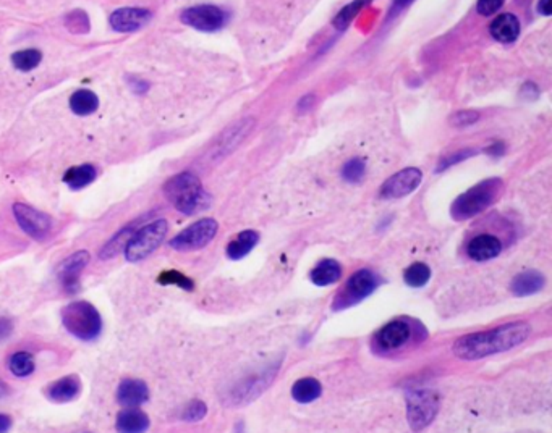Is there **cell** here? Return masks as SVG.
I'll use <instances>...</instances> for the list:
<instances>
[{"instance_id":"8fae6325","label":"cell","mask_w":552,"mask_h":433,"mask_svg":"<svg viewBox=\"0 0 552 433\" xmlns=\"http://www.w3.org/2000/svg\"><path fill=\"white\" fill-rule=\"evenodd\" d=\"M13 215L26 235L36 241H44L52 231V219L41 210L28 204L17 202L13 205Z\"/></svg>"},{"instance_id":"1f68e13d","label":"cell","mask_w":552,"mask_h":433,"mask_svg":"<svg viewBox=\"0 0 552 433\" xmlns=\"http://www.w3.org/2000/svg\"><path fill=\"white\" fill-rule=\"evenodd\" d=\"M65 26L73 34H86L89 33V28H91L85 10H73V12L68 13L65 18Z\"/></svg>"},{"instance_id":"4fadbf2b","label":"cell","mask_w":552,"mask_h":433,"mask_svg":"<svg viewBox=\"0 0 552 433\" xmlns=\"http://www.w3.org/2000/svg\"><path fill=\"white\" fill-rule=\"evenodd\" d=\"M423 173L417 167L403 168L396 175H392L381 186V198L384 199H400L412 194L422 184Z\"/></svg>"},{"instance_id":"ba28073f","label":"cell","mask_w":552,"mask_h":433,"mask_svg":"<svg viewBox=\"0 0 552 433\" xmlns=\"http://www.w3.org/2000/svg\"><path fill=\"white\" fill-rule=\"evenodd\" d=\"M439 394L433 390H412L407 394V420L413 432H422L436 419L439 411Z\"/></svg>"},{"instance_id":"52a82bcc","label":"cell","mask_w":552,"mask_h":433,"mask_svg":"<svg viewBox=\"0 0 552 433\" xmlns=\"http://www.w3.org/2000/svg\"><path fill=\"white\" fill-rule=\"evenodd\" d=\"M167 230H169V225L164 219H157L141 226L135 231V235L131 236L127 247H125V256L130 262L143 261L161 246L167 235Z\"/></svg>"},{"instance_id":"9c48e42d","label":"cell","mask_w":552,"mask_h":433,"mask_svg":"<svg viewBox=\"0 0 552 433\" xmlns=\"http://www.w3.org/2000/svg\"><path fill=\"white\" fill-rule=\"evenodd\" d=\"M278 366H281V362H276L274 366L266 367L264 371H261L260 373L250 375V377H246L241 380V382L234 385L227 396H225L227 404L240 406L256 399L266 388H269V385L272 383V380H274L278 371Z\"/></svg>"},{"instance_id":"7a4b0ae2","label":"cell","mask_w":552,"mask_h":433,"mask_svg":"<svg viewBox=\"0 0 552 433\" xmlns=\"http://www.w3.org/2000/svg\"><path fill=\"white\" fill-rule=\"evenodd\" d=\"M426 338L424 327L418 320L396 319L384 325L372 336L371 348L376 355L391 356L403 350L407 345H417Z\"/></svg>"},{"instance_id":"30bf717a","label":"cell","mask_w":552,"mask_h":433,"mask_svg":"<svg viewBox=\"0 0 552 433\" xmlns=\"http://www.w3.org/2000/svg\"><path fill=\"white\" fill-rule=\"evenodd\" d=\"M217 230L219 224L214 219H201L180 231L177 236H173L169 245L173 249L180 252L198 251L214 240L215 235H217Z\"/></svg>"},{"instance_id":"d4e9b609","label":"cell","mask_w":552,"mask_h":433,"mask_svg":"<svg viewBox=\"0 0 552 433\" xmlns=\"http://www.w3.org/2000/svg\"><path fill=\"white\" fill-rule=\"evenodd\" d=\"M97 107H99V99L96 94L89 91V89H78V91L70 97V109L76 115H81V117L94 114L97 110Z\"/></svg>"},{"instance_id":"ac0fdd59","label":"cell","mask_w":552,"mask_h":433,"mask_svg":"<svg viewBox=\"0 0 552 433\" xmlns=\"http://www.w3.org/2000/svg\"><path fill=\"white\" fill-rule=\"evenodd\" d=\"M491 36L502 44H512L520 36V21L512 13H504L489 26Z\"/></svg>"},{"instance_id":"74e56055","label":"cell","mask_w":552,"mask_h":433,"mask_svg":"<svg viewBox=\"0 0 552 433\" xmlns=\"http://www.w3.org/2000/svg\"><path fill=\"white\" fill-rule=\"evenodd\" d=\"M478 118H480V114L476 112H459L452 117V125L462 126V128H464V126H470L475 123Z\"/></svg>"},{"instance_id":"8992f818","label":"cell","mask_w":552,"mask_h":433,"mask_svg":"<svg viewBox=\"0 0 552 433\" xmlns=\"http://www.w3.org/2000/svg\"><path fill=\"white\" fill-rule=\"evenodd\" d=\"M381 278L377 277L376 272H372L371 268H361V270L355 272L346 283L344 284V288L340 289L335 296L332 309L334 310H342V309H349L351 305L361 303L363 299H366L368 296L376 291V288L379 287Z\"/></svg>"},{"instance_id":"83f0119b","label":"cell","mask_w":552,"mask_h":433,"mask_svg":"<svg viewBox=\"0 0 552 433\" xmlns=\"http://www.w3.org/2000/svg\"><path fill=\"white\" fill-rule=\"evenodd\" d=\"M34 367H36L34 357L26 351L15 352L8 361V369L15 377H22V378L28 377V375L34 372Z\"/></svg>"},{"instance_id":"f546056e","label":"cell","mask_w":552,"mask_h":433,"mask_svg":"<svg viewBox=\"0 0 552 433\" xmlns=\"http://www.w3.org/2000/svg\"><path fill=\"white\" fill-rule=\"evenodd\" d=\"M43 60V54L38 49H25L18 50L12 55L13 67L18 68L20 71H31L39 65Z\"/></svg>"},{"instance_id":"7bdbcfd3","label":"cell","mask_w":552,"mask_h":433,"mask_svg":"<svg viewBox=\"0 0 552 433\" xmlns=\"http://www.w3.org/2000/svg\"><path fill=\"white\" fill-rule=\"evenodd\" d=\"M146 86H148V84H146L144 81H141V79H136V78H133L131 79V88L135 89V91H146Z\"/></svg>"},{"instance_id":"60d3db41","label":"cell","mask_w":552,"mask_h":433,"mask_svg":"<svg viewBox=\"0 0 552 433\" xmlns=\"http://www.w3.org/2000/svg\"><path fill=\"white\" fill-rule=\"evenodd\" d=\"M551 10H552V7H551V0H539V4H538V12H539L541 15H546V17H549V15H551Z\"/></svg>"},{"instance_id":"5bb4252c","label":"cell","mask_w":552,"mask_h":433,"mask_svg":"<svg viewBox=\"0 0 552 433\" xmlns=\"http://www.w3.org/2000/svg\"><path fill=\"white\" fill-rule=\"evenodd\" d=\"M152 18V13L148 8L140 7H127L119 8L110 15V26L117 33H131L143 28L144 25H148Z\"/></svg>"},{"instance_id":"4dcf8cb0","label":"cell","mask_w":552,"mask_h":433,"mask_svg":"<svg viewBox=\"0 0 552 433\" xmlns=\"http://www.w3.org/2000/svg\"><path fill=\"white\" fill-rule=\"evenodd\" d=\"M366 2L368 0H354V2L342 8L340 12L337 13V17H335V20H334L335 28L340 29V31L345 29L346 26H349L351 21L355 20L356 15L361 12V8L365 7Z\"/></svg>"},{"instance_id":"f6af8a7d","label":"cell","mask_w":552,"mask_h":433,"mask_svg":"<svg viewBox=\"0 0 552 433\" xmlns=\"http://www.w3.org/2000/svg\"><path fill=\"white\" fill-rule=\"evenodd\" d=\"M234 433H246V432H245V425H243V422H238V424L235 425Z\"/></svg>"},{"instance_id":"8d00e7d4","label":"cell","mask_w":552,"mask_h":433,"mask_svg":"<svg viewBox=\"0 0 552 433\" xmlns=\"http://www.w3.org/2000/svg\"><path fill=\"white\" fill-rule=\"evenodd\" d=\"M471 156H473V151H457V152H454V154H452V156L445 157V158H443V160H440L439 167H438V172H444L445 168L452 167V165H454V163H457V162L465 160V158L471 157Z\"/></svg>"},{"instance_id":"f35d334b","label":"cell","mask_w":552,"mask_h":433,"mask_svg":"<svg viewBox=\"0 0 552 433\" xmlns=\"http://www.w3.org/2000/svg\"><path fill=\"white\" fill-rule=\"evenodd\" d=\"M522 92L525 94V96H527L528 99H531V100H534L536 97H538V94H539V91H538V88L534 86V84H531V83H528V84H525L523 86V89H522Z\"/></svg>"},{"instance_id":"7c38bea8","label":"cell","mask_w":552,"mask_h":433,"mask_svg":"<svg viewBox=\"0 0 552 433\" xmlns=\"http://www.w3.org/2000/svg\"><path fill=\"white\" fill-rule=\"evenodd\" d=\"M180 20L194 29L213 33L222 28L227 21V15L222 8L214 7V5H196V7L183 10Z\"/></svg>"},{"instance_id":"3957f363","label":"cell","mask_w":552,"mask_h":433,"mask_svg":"<svg viewBox=\"0 0 552 433\" xmlns=\"http://www.w3.org/2000/svg\"><path fill=\"white\" fill-rule=\"evenodd\" d=\"M164 193L178 212L194 215L209 207L211 198L204 191L201 181L193 173H178L166 183Z\"/></svg>"},{"instance_id":"ab89813d","label":"cell","mask_w":552,"mask_h":433,"mask_svg":"<svg viewBox=\"0 0 552 433\" xmlns=\"http://www.w3.org/2000/svg\"><path fill=\"white\" fill-rule=\"evenodd\" d=\"M10 429H12V417L0 414V433H7Z\"/></svg>"},{"instance_id":"ee69618b","label":"cell","mask_w":552,"mask_h":433,"mask_svg":"<svg viewBox=\"0 0 552 433\" xmlns=\"http://www.w3.org/2000/svg\"><path fill=\"white\" fill-rule=\"evenodd\" d=\"M412 2H413V0H396V10L397 8L400 10L403 7H407V5H410Z\"/></svg>"},{"instance_id":"ffe728a7","label":"cell","mask_w":552,"mask_h":433,"mask_svg":"<svg viewBox=\"0 0 552 433\" xmlns=\"http://www.w3.org/2000/svg\"><path fill=\"white\" fill-rule=\"evenodd\" d=\"M46 393L54 403H70L81 393V382L75 375H70L52 383Z\"/></svg>"},{"instance_id":"d6a6232c","label":"cell","mask_w":552,"mask_h":433,"mask_svg":"<svg viewBox=\"0 0 552 433\" xmlns=\"http://www.w3.org/2000/svg\"><path fill=\"white\" fill-rule=\"evenodd\" d=\"M157 283L159 284H175V287L185 289V291H193L194 283L191 278L183 275V273L177 270H166L157 277Z\"/></svg>"},{"instance_id":"44dd1931","label":"cell","mask_w":552,"mask_h":433,"mask_svg":"<svg viewBox=\"0 0 552 433\" xmlns=\"http://www.w3.org/2000/svg\"><path fill=\"white\" fill-rule=\"evenodd\" d=\"M546 278L538 270H525L512 280V293L515 296H530L544 288Z\"/></svg>"},{"instance_id":"f1b7e54d","label":"cell","mask_w":552,"mask_h":433,"mask_svg":"<svg viewBox=\"0 0 552 433\" xmlns=\"http://www.w3.org/2000/svg\"><path fill=\"white\" fill-rule=\"evenodd\" d=\"M431 278V268L423 262H417L413 266H410L407 270L403 272V280L408 287L412 288H422Z\"/></svg>"},{"instance_id":"cb8c5ba5","label":"cell","mask_w":552,"mask_h":433,"mask_svg":"<svg viewBox=\"0 0 552 433\" xmlns=\"http://www.w3.org/2000/svg\"><path fill=\"white\" fill-rule=\"evenodd\" d=\"M321 392H323V387H321V383L316 378H299L292 387V398L295 399L297 403L308 404L313 403L314 399H318Z\"/></svg>"},{"instance_id":"9a60e30c","label":"cell","mask_w":552,"mask_h":433,"mask_svg":"<svg viewBox=\"0 0 552 433\" xmlns=\"http://www.w3.org/2000/svg\"><path fill=\"white\" fill-rule=\"evenodd\" d=\"M89 263V252L80 251L72 254L59 266L57 275L68 293H75L80 288V275Z\"/></svg>"},{"instance_id":"4316f807","label":"cell","mask_w":552,"mask_h":433,"mask_svg":"<svg viewBox=\"0 0 552 433\" xmlns=\"http://www.w3.org/2000/svg\"><path fill=\"white\" fill-rule=\"evenodd\" d=\"M136 228L133 225L127 226V228H123L120 233L115 235L112 240H110L106 246L102 247L101 252H99V257L101 259H112L119 254V252L125 251V247H127L128 241L131 240V236L135 235Z\"/></svg>"},{"instance_id":"b9f144b4","label":"cell","mask_w":552,"mask_h":433,"mask_svg":"<svg viewBox=\"0 0 552 433\" xmlns=\"http://www.w3.org/2000/svg\"><path fill=\"white\" fill-rule=\"evenodd\" d=\"M12 330V325H10L8 320H0V340L7 336Z\"/></svg>"},{"instance_id":"277c9868","label":"cell","mask_w":552,"mask_h":433,"mask_svg":"<svg viewBox=\"0 0 552 433\" xmlns=\"http://www.w3.org/2000/svg\"><path fill=\"white\" fill-rule=\"evenodd\" d=\"M501 189L502 181L499 178H489L478 183L454 200L450 209L452 216L455 220H468L480 215L497 199Z\"/></svg>"},{"instance_id":"2e32d148","label":"cell","mask_w":552,"mask_h":433,"mask_svg":"<svg viewBox=\"0 0 552 433\" xmlns=\"http://www.w3.org/2000/svg\"><path fill=\"white\" fill-rule=\"evenodd\" d=\"M502 252V241L497 236L483 233L470 240L466 245V254L476 262L491 261Z\"/></svg>"},{"instance_id":"836d02e7","label":"cell","mask_w":552,"mask_h":433,"mask_svg":"<svg viewBox=\"0 0 552 433\" xmlns=\"http://www.w3.org/2000/svg\"><path fill=\"white\" fill-rule=\"evenodd\" d=\"M366 173V163L361 158H351L342 168V178L349 183H358Z\"/></svg>"},{"instance_id":"484cf974","label":"cell","mask_w":552,"mask_h":433,"mask_svg":"<svg viewBox=\"0 0 552 433\" xmlns=\"http://www.w3.org/2000/svg\"><path fill=\"white\" fill-rule=\"evenodd\" d=\"M96 168L93 165H89V163H85V165H80V167H73L70 168L65 173L64 177V181L68 184V188L70 189H81L88 186L89 183H93L94 179H96Z\"/></svg>"},{"instance_id":"5b68a950","label":"cell","mask_w":552,"mask_h":433,"mask_svg":"<svg viewBox=\"0 0 552 433\" xmlns=\"http://www.w3.org/2000/svg\"><path fill=\"white\" fill-rule=\"evenodd\" d=\"M62 324L78 340L93 341L102 331V317L86 301H76L62 310Z\"/></svg>"},{"instance_id":"e575fe53","label":"cell","mask_w":552,"mask_h":433,"mask_svg":"<svg viewBox=\"0 0 552 433\" xmlns=\"http://www.w3.org/2000/svg\"><path fill=\"white\" fill-rule=\"evenodd\" d=\"M208 414V406L203 403V401L199 399H194L191 401L190 404L187 406L185 409H183L182 413V419L185 422H199L201 419H204Z\"/></svg>"},{"instance_id":"7402d4cb","label":"cell","mask_w":552,"mask_h":433,"mask_svg":"<svg viewBox=\"0 0 552 433\" xmlns=\"http://www.w3.org/2000/svg\"><path fill=\"white\" fill-rule=\"evenodd\" d=\"M309 278L318 287H329L342 278V266L334 259H324L313 268Z\"/></svg>"},{"instance_id":"603a6c76","label":"cell","mask_w":552,"mask_h":433,"mask_svg":"<svg viewBox=\"0 0 552 433\" xmlns=\"http://www.w3.org/2000/svg\"><path fill=\"white\" fill-rule=\"evenodd\" d=\"M257 240H260V235L256 233L255 230H246L241 231V233L229 242L227 249V257L232 259V261H238V259H243L246 254H250L253 251V247L257 245Z\"/></svg>"},{"instance_id":"d6986e66","label":"cell","mask_w":552,"mask_h":433,"mask_svg":"<svg viewBox=\"0 0 552 433\" xmlns=\"http://www.w3.org/2000/svg\"><path fill=\"white\" fill-rule=\"evenodd\" d=\"M151 425V420L146 413L135 408L120 411L117 415V432L119 433H146Z\"/></svg>"},{"instance_id":"6da1fadb","label":"cell","mask_w":552,"mask_h":433,"mask_svg":"<svg viewBox=\"0 0 552 433\" xmlns=\"http://www.w3.org/2000/svg\"><path fill=\"white\" fill-rule=\"evenodd\" d=\"M531 334V327L527 322H510V324L496 327L492 330L476 331L459 338L454 343V355L464 361H478V359L499 355L517 348L527 340Z\"/></svg>"},{"instance_id":"d590c367","label":"cell","mask_w":552,"mask_h":433,"mask_svg":"<svg viewBox=\"0 0 552 433\" xmlns=\"http://www.w3.org/2000/svg\"><path fill=\"white\" fill-rule=\"evenodd\" d=\"M504 2L506 0H478V5H476V10L480 15H485V17H489V15L496 13L499 8L502 7Z\"/></svg>"},{"instance_id":"e0dca14e","label":"cell","mask_w":552,"mask_h":433,"mask_svg":"<svg viewBox=\"0 0 552 433\" xmlns=\"http://www.w3.org/2000/svg\"><path fill=\"white\" fill-rule=\"evenodd\" d=\"M148 387L141 380H123L119 385L117 390V401L125 408H136V406L143 404L148 401Z\"/></svg>"}]
</instances>
